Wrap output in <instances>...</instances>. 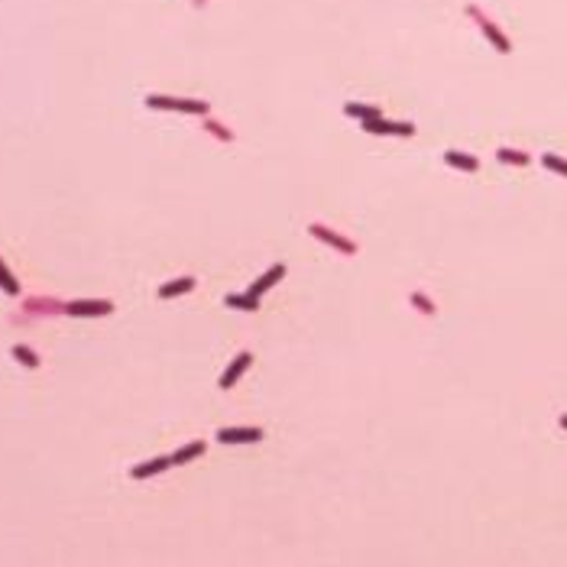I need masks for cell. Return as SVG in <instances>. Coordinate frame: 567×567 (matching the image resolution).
Instances as JSON below:
<instances>
[{
	"label": "cell",
	"mask_w": 567,
	"mask_h": 567,
	"mask_svg": "<svg viewBox=\"0 0 567 567\" xmlns=\"http://www.w3.org/2000/svg\"><path fill=\"white\" fill-rule=\"evenodd\" d=\"M149 107L156 111H182V114H208L205 101H185V98H166V94H149L146 98Z\"/></svg>",
	"instance_id": "6da1fadb"
},
{
	"label": "cell",
	"mask_w": 567,
	"mask_h": 567,
	"mask_svg": "<svg viewBox=\"0 0 567 567\" xmlns=\"http://www.w3.org/2000/svg\"><path fill=\"white\" fill-rule=\"evenodd\" d=\"M65 311L75 315V318H98V315H111L114 302H104V298H91V302H68Z\"/></svg>",
	"instance_id": "7a4b0ae2"
},
{
	"label": "cell",
	"mask_w": 567,
	"mask_h": 567,
	"mask_svg": "<svg viewBox=\"0 0 567 567\" xmlns=\"http://www.w3.org/2000/svg\"><path fill=\"white\" fill-rule=\"evenodd\" d=\"M308 234L318 237V240H324V243H331L334 250H341V253H347V256H354V253H357V243H350V240L341 237V234H334L331 227H324V224H311Z\"/></svg>",
	"instance_id": "3957f363"
},
{
	"label": "cell",
	"mask_w": 567,
	"mask_h": 567,
	"mask_svg": "<svg viewBox=\"0 0 567 567\" xmlns=\"http://www.w3.org/2000/svg\"><path fill=\"white\" fill-rule=\"evenodd\" d=\"M221 444H253L263 441V428H221L217 432Z\"/></svg>",
	"instance_id": "277c9868"
},
{
	"label": "cell",
	"mask_w": 567,
	"mask_h": 567,
	"mask_svg": "<svg viewBox=\"0 0 567 567\" xmlns=\"http://www.w3.org/2000/svg\"><path fill=\"white\" fill-rule=\"evenodd\" d=\"M250 363H253V354H250V350H243V354H240V357H237L234 363L227 367V373L221 376V389H230V386H234V382L243 376V370H247Z\"/></svg>",
	"instance_id": "5b68a950"
},
{
	"label": "cell",
	"mask_w": 567,
	"mask_h": 567,
	"mask_svg": "<svg viewBox=\"0 0 567 567\" xmlns=\"http://www.w3.org/2000/svg\"><path fill=\"white\" fill-rule=\"evenodd\" d=\"M172 467V454L169 457H153V460H146V464H140V467L130 470V477L133 480H146V477H153V473H162V470Z\"/></svg>",
	"instance_id": "8992f818"
},
{
	"label": "cell",
	"mask_w": 567,
	"mask_h": 567,
	"mask_svg": "<svg viewBox=\"0 0 567 567\" xmlns=\"http://www.w3.org/2000/svg\"><path fill=\"white\" fill-rule=\"evenodd\" d=\"M363 130H370V133H399V136H412V133H415V127H412V124H389V120H382V117L367 120Z\"/></svg>",
	"instance_id": "52a82bcc"
},
{
	"label": "cell",
	"mask_w": 567,
	"mask_h": 567,
	"mask_svg": "<svg viewBox=\"0 0 567 567\" xmlns=\"http://www.w3.org/2000/svg\"><path fill=\"white\" fill-rule=\"evenodd\" d=\"M282 276H285V266H282V263H276V266H272V269L266 272V276H259L256 282L250 285V295H253V298H259L263 292H269V289H272V282H279Z\"/></svg>",
	"instance_id": "ba28073f"
},
{
	"label": "cell",
	"mask_w": 567,
	"mask_h": 567,
	"mask_svg": "<svg viewBox=\"0 0 567 567\" xmlns=\"http://www.w3.org/2000/svg\"><path fill=\"white\" fill-rule=\"evenodd\" d=\"M470 13H473V16H480V10H477V7H470ZM480 26H483V33L490 36V42H493L496 49H499V52H509V39H505L503 33H499V29H496V26L486 20V16H480Z\"/></svg>",
	"instance_id": "9c48e42d"
},
{
	"label": "cell",
	"mask_w": 567,
	"mask_h": 567,
	"mask_svg": "<svg viewBox=\"0 0 567 567\" xmlns=\"http://www.w3.org/2000/svg\"><path fill=\"white\" fill-rule=\"evenodd\" d=\"M195 289V279L192 276H182V279H172V282H166L159 289V298H175V295H185Z\"/></svg>",
	"instance_id": "30bf717a"
},
{
	"label": "cell",
	"mask_w": 567,
	"mask_h": 567,
	"mask_svg": "<svg viewBox=\"0 0 567 567\" xmlns=\"http://www.w3.org/2000/svg\"><path fill=\"white\" fill-rule=\"evenodd\" d=\"M444 162H447V166H454V169H464V172H477V166H480L473 156H467V153H457V149H447V153H444Z\"/></svg>",
	"instance_id": "8fae6325"
},
{
	"label": "cell",
	"mask_w": 567,
	"mask_h": 567,
	"mask_svg": "<svg viewBox=\"0 0 567 567\" xmlns=\"http://www.w3.org/2000/svg\"><path fill=\"white\" fill-rule=\"evenodd\" d=\"M205 454V441H192L188 447H179L172 454V464H188V460H195V457Z\"/></svg>",
	"instance_id": "7c38bea8"
},
{
	"label": "cell",
	"mask_w": 567,
	"mask_h": 567,
	"mask_svg": "<svg viewBox=\"0 0 567 567\" xmlns=\"http://www.w3.org/2000/svg\"><path fill=\"white\" fill-rule=\"evenodd\" d=\"M347 114H350V117H357V120H363V124H367V120H376V117H382L380 107H363V104H357V101H354V104H347Z\"/></svg>",
	"instance_id": "4fadbf2b"
},
{
	"label": "cell",
	"mask_w": 567,
	"mask_h": 567,
	"mask_svg": "<svg viewBox=\"0 0 567 567\" xmlns=\"http://www.w3.org/2000/svg\"><path fill=\"white\" fill-rule=\"evenodd\" d=\"M224 302H227L230 308H243V311H256L259 308V298H253L250 292L247 295H227Z\"/></svg>",
	"instance_id": "5bb4252c"
},
{
	"label": "cell",
	"mask_w": 567,
	"mask_h": 567,
	"mask_svg": "<svg viewBox=\"0 0 567 567\" xmlns=\"http://www.w3.org/2000/svg\"><path fill=\"white\" fill-rule=\"evenodd\" d=\"M0 289L3 292H10V295H20V282L13 279V272L3 266V259H0Z\"/></svg>",
	"instance_id": "9a60e30c"
},
{
	"label": "cell",
	"mask_w": 567,
	"mask_h": 567,
	"mask_svg": "<svg viewBox=\"0 0 567 567\" xmlns=\"http://www.w3.org/2000/svg\"><path fill=\"white\" fill-rule=\"evenodd\" d=\"M13 357L20 360L23 367H29V370H36V367H39V357L33 354V350H29V347H23V344H16V347H13Z\"/></svg>",
	"instance_id": "2e32d148"
},
{
	"label": "cell",
	"mask_w": 567,
	"mask_h": 567,
	"mask_svg": "<svg viewBox=\"0 0 567 567\" xmlns=\"http://www.w3.org/2000/svg\"><path fill=\"white\" fill-rule=\"evenodd\" d=\"M542 162H544V169H551V172L567 175V162L561 159V156H555V153H548V156H542Z\"/></svg>",
	"instance_id": "e0dca14e"
},
{
	"label": "cell",
	"mask_w": 567,
	"mask_h": 567,
	"mask_svg": "<svg viewBox=\"0 0 567 567\" xmlns=\"http://www.w3.org/2000/svg\"><path fill=\"white\" fill-rule=\"evenodd\" d=\"M499 159L503 162H512V166H525L529 156L525 153H518V149H499Z\"/></svg>",
	"instance_id": "ac0fdd59"
},
{
	"label": "cell",
	"mask_w": 567,
	"mask_h": 567,
	"mask_svg": "<svg viewBox=\"0 0 567 567\" xmlns=\"http://www.w3.org/2000/svg\"><path fill=\"white\" fill-rule=\"evenodd\" d=\"M412 302H415V305H421V308L428 311V315H432V311H434V305H432V302H428V298H421V295H412Z\"/></svg>",
	"instance_id": "d6986e66"
},
{
	"label": "cell",
	"mask_w": 567,
	"mask_h": 567,
	"mask_svg": "<svg viewBox=\"0 0 567 567\" xmlns=\"http://www.w3.org/2000/svg\"><path fill=\"white\" fill-rule=\"evenodd\" d=\"M561 425H564V428H567V415H564V419H561Z\"/></svg>",
	"instance_id": "ffe728a7"
}]
</instances>
